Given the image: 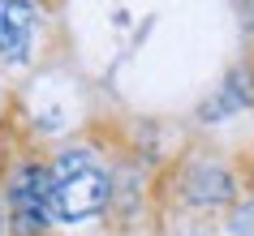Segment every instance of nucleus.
<instances>
[{"label":"nucleus","instance_id":"nucleus-5","mask_svg":"<svg viewBox=\"0 0 254 236\" xmlns=\"http://www.w3.org/2000/svg\"><path fill=\"white\" fill-rule=\"evenodd\" d=\"M0 223H4V215H0Z\"/></svg>","mask_w":254,"mask_h":236},{"label":"nucleus","instance_id":"nucleus-4","mask_svg":"<svg viewBox=\"0 0 254 236\" xmlns=\"http://www.w3.org/2000/svg\"><path fill=\"white\" fill-rule=\"evenodd\" d=\"M186 197L198 202V206L228 202V197H233V181H228V172H220L215 163H198V168H190V176H186Z\"/></svg>","mask_w":254,"mask_h":236},{"label":"nucleus","instance_id":"nucleus-1","mask_svg":"<svg viewBox=\"0 0 254 236\" xmlns=\"http://www.w3.org/2000/svg\"><path fill=\"white\" fill-rule=\"evenodd\" d=\"M48 202L56 223L95 219L112 202V181L91 159V150H61L48 168Z\"/></svg>","mask_w":254,"mask_h":236},{"label":"nucleus","instance_id":"nucleus-3","mask_svg":"<svg viewBox=\"0 0 254 236\" xmlns=\"http://www.w3.org/2000/svg\"><path fill=\"white\" fill-rule=\"evenodd\" d=\"M35 39V9L30 0H0V56L26 60Z\"/></svg>","mask_w":254,"mask_h":236},{"label":"nucleus","instance_id":"nucleus-2","mask_svg":"<svg viewBox=\"0 0 254 236\" xmlns=\"http://www.w3.org/2000/svg\"><path fill=\"white\" fill-rule=\"evenodd\" d=\"M9 215H13V228L22 236H39L52 219V202H48V168L39 163H26V168L13 172L9 181Z\"/></svg>","mask_w":254,"mask_h":236}]
</instances>
